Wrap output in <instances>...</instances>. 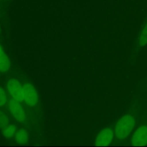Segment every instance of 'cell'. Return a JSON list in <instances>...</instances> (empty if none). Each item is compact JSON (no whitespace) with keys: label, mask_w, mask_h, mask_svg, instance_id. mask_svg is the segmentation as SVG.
Here are the masks:
<instances>
[{"label":"cell","mask_w":147,"mask_h":147,"mask_svg":"<svg viewBox=\"0 0 147 147\" xmlns=\"http://www.w3.org/2000/svg\"><path fill=\"white\" fill-rule=\"evenodd\" d=\"M135 126V119L130 115H126L119 119L115 129V135L119 139H123L130 134Z\"/></svg>","instance_id":"1"},{"label":"cell","mask_w":147,"mask_h":147,"mask_svg":"<svg viewBox=\"0 0 147 147\" xmlns=\"http://www.w3.org/2000/svg\"><path fill=\"white\" fill-rule=\"evenodd\" d=\"M7 89L11 98L19 102L24 100L23 88L20 82L14 78H11L7 82Z\"/></svg>","instance_id":"2"},{"label":"cell","mask_w":147,"mask_h":147,"mask_svg":"<svg viewBox=\"0 0 147 147\" xmlns=\"http://www.w3.org/2000/svg\"><path fill=\"white\" fill-rule=\"evenodd\" d=\"M24 101L30 106H35L37 102L38 96L34 86L30 83H25L22 86Z\"/></svg>","instance_id":"3"},{"label":"cell","mask_w":147,"mask_h":147,"mask_svg":"<svg viewBox=\"0 0 147 147\" xmlns=\"http://www.w3.org/2000/svg\"><path fill=\"white\" fill-rule=\"evenodd\" d=\"M9 109L11 115L14 116V118L17 121L20 123H24L25 121V113L20 102L13 98L11 99L9 102Z\"/></svg>","instance_id":"4"},{"label":"cell","mask_w":147,"mask_h":147,"mask_svg":"<svg viewBox=\"0 0 147 147\" xmlns=\"http://www.w3.org/2000/svg\"><path fill=\"white\" fill-rule=\"evenodd\" d=\"M133 146H146L147 144V126H140L135 131L131 139Z\"/></svg>","instance_id":"5"},{"label":"cell","mask_w":147,"mask_h":147,"mask_svg":"<svg viewBox=\"0 0 147 147\" xmlns=\"http://www.w3.org/2000/svg\"><path fill=\"white\" fill-rule=\"evenodd\" d=\"M113 138V132L111 129H106L102 131L95 141V146H109Z\"/></svg>","instance_id":"6"},{"label":"cell","mask_w":147,"mask_h":147,"mask_svg":"<svg viewBox=\"0 0 147 147\" xmlns=\"http://www.w3.org/2000/svg\"><path fill=\"white\" fill-rule=\"evenodd\" d=\"M10 67V62L8 57L0 45V72L5 73Z\"/></svg>","instance_id":"7"},{"label":"cell","mask_w":147,"mask_h":147,"mask_svg":"<svg viewBox=\"0 0 147 147\" xmlns=\"http://www.w3.org/2000/svg\"><path fill=\"white\" fill-rule=\"evenodd\" d=\"M15 139L16 142L20 144H24L27 143L29 141L28 133L24 129H20L16 134Z\"/></svg>","instance_id":"8"},{"label":"cell","mask_w":147,"mask_h":147,"mask_svg":"<svg viewBox=\"0 0 147 147\" xmlns=\"http://www.w3.org/2000/svg\"><path fill=\"white\" fill-rule=\"evenodd\" d=\"M17 127L14 124H8L2 129V134L6 139H9L15 134Z\"/></svg>","instance_id":"9"},{"label":"cell","mask_w":147,"mask_h":147,"mask_svg":"<svg viewBox=\"0 0 147 147\" xmlns=\"http://www.w3.org/2000/svg\"><path fill=\"white\" fill-rule=\"evenodd\" d=\"M139 44L141 47H143L147 44V23L142 30L140 37H139Z\"/></svg>","instance_id":"10"},{"label":"cell","mask_w":147,"mask_h":147,"mask_svg":"<svg viewBox=\"0 0 147 147\" xmlns=\"http://www.w3.org/2000/svg\"><path fill=\"white\" fill-rule=\"evenodd\" d=\"M9 124V119L7 115L0 111V129H3Z\"/></svg>","instance_id":"11"},{"label":"cell","mask_w":147,"mask_h":147,"mask_svg":"<svg viewBox=\"0 0 147 147\" xmlns=\"http://www.w3.org/2000/svg\"><path fill=\"white\" fill-rule=\"evenodd\" d=\"M7 101V95L2 88L0 87V107L6 104Z\"/></svg>","instance_id":"12"},{"label":"cell","mask_w":147,"mask_h":147,"mask_svg":"<svg viewBox=\"0 0 147 147\" xmlns=\"http://www.w3.org/2000/svg\"><path fill=\"white\" fill-rule=\"evenodd\" d=\"M1 27H0V33H1Z\"/></svg>","instance_id":"13"}]
</instances>
